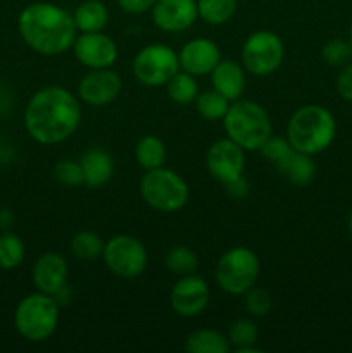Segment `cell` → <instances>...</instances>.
<instances>
[{
    "mask_svg": "<svg viewBox=\"0 0 352 353\" xmlns=\"http://www.w3.org/2000/svg\"><path fill=\"white\" fill-rule=\"evenodd\" d=\"M81 123V100L62 86L40 88L24 109V128L40 145H57Z\"/></svg>",
    "mask_w": 352,
    "mask_h": 353,
    "instance_id": "cell-1",
    "label": "cell"
},
{
    "mask_svg": "<svg viewBox=\"0 0 352 353\" xmlns=\"http://www.w3.org/2000/svg\"><path fill=\"white\" fill-rule=\"evenodd\" d=\"M17 30L31 50L47 57L68 52L78 37L72 14L52 2L24 7L17 17Z\"/></svg>",
    "mask_w": 352,
    "mask_h": 353,
    "instance_id": "cell-2",
    "label": "cell"
},
{
    "mask_svg": "<svg viewBox=\"0 0 352 353\" xmlns=\"http://www.w3.org/2000/svg\"><path fill=\"white\" fill-rule=\"evenodd\" d=\"M337 137V119L326 107L307 103L290 116L286 124V140L293 150L317 155L328 150Z\"/></svg>",
    "mask_w": 352,
    "mask_h": 353,
    "instance_id": "cell-3",
    "label": "cell"
},
{
    "mask_svg": "<svg viewBox=\"0 0 352 353\" xmlns=\"http://www.w3.org/2000/svg\"><path fill=\"white\" fill-rule=\"evenodd\" d=\"M224 133L245 152H255L273 134L269 114L254 100H235L223 117Z\"/></svg>",
    "mask_w": 352,
    "mask_h": 353,
    "instance_id": "cell-4",
    "label": "cell"
},
{
    "mask_svg": "<svg viewBox=\"0 0 352 353\" xmlns=\"http://www.w3.org/2000/svg\"><path fill=\"white\" fill-rule=\"evenodd\" d=\"M61 317V305L47 293H31L24 296L14 312V326L19 336L31 343L48 340L55 333Z\"/></svg>",
    "mask_w": 352,
    "mask_h": 353,
    "instance_id": "cell-5",
    "label": "cell"
},
{
    "mask_svg": "<svg viewBox=\"0 0 352 353\" xmlns=\"http://www.w3.org/2000/svg\"><path fill=\"white\" fill-rule=\"evenodd\" d=\"M140 195L150 209L173 214L186 205L190 188L178 172L162 165L152 171H145L140 179Z\"/></svg>",
    "mask_w": 352,
    "mask_h": 353,
    "instance_id": "cell-6",
    "label": "cell"
},
{
    "mask_svg": "<svg viewBox=\"0 0 352 353\" xmlns=\"http://www.w3.org/2000/svg\"><path fill=\"white\" fill-rule=\"evenodd\" d=\"M261 276V262L257 254L247 247H233L224 252L214 269V279L223 292L230 295H244L255 286Z\"/></svg>",
    "mask_w": 352,
    "mask_h": 353,
    "instance_id": "cell-7",
    "label": "cell"
},
{
    "mask_svg": "<svg viewBox=\"0 0 352 353\" xmlns=\"http://www.w3.org/2000/svg\"><path fill=\"white\" fill-rule=\"evenodd\" d=\"M283 59L285 45L275 31H254L242 45V65L254 76L273 74L282 65Z\"/></svg>",
    "mask_w": 352,
    "mask_h": 353,
    "instance_id": "cell-8",
    "label": "cell"
},
{
    "mask_svg": "<svg viewBox=\"0 0 352 353\" xmlns=\"http://www.w3.org/2000/svg\"><path fill=\"white\" fill-rule=\"evenodd\" d=\"M179 71L178 52L166 43H148L133 59V74L141 85L162 86Z\"/></svg>",
    "mask_w": 352,
    "mask_h": 353,
    "instance_id": "cell-9",
    "label": "cell"
},
{
    "mask_svg": "<svg viewBox=\"0 0 352 353\" xmlns=\"http://www.w3.org/2000/svg\"><path fill=\"white\" fill-rule=\"evenodd\" d=\"M102 261L114 276L133 279L144 274L148 264L145 245L131 234H116L106 241Z\"/></svg>",
    "mask_w": 352,
    "mask_h": 353,
    "instance_id": "cell-10",
    "label": "cell"
},
{
    "mask_svg": "<svg viewBox=\"0 0 352 353\" xmlns=\"http://www.w3.org/2000/svg\"><path fill=\"white\" fill-rule=\"evenodd\" d=\"M209 285L197 274L179 276L169 293V303H171L173 312L185 319L200 316L209 305Z\"/></svg>",
    "mask_w": 352,
    "mask_h": 353,
    "instance_id": "cell-11",
    "label": "cell"
},
{
    "mask_svg": "<svg viewBox=\"0 0 352 353\" xmlns=\"http://www.w3.org/2000/svg\"><path fill=\"white\" fill-rule=\"evenodd\" d=\"M206 165L209 174L216 181L226 185L245 171V150L230 138L214 141L206 155Z\"/></svg>",
    "mask_w": 352,
    "mask_h": 353,
    "instance_id": "cell-12",
    "label": "cell"
},
{
    "mask_svg": "<svg viewBox=\"0 0 352 353\" xmlns=\"http://www.w3.org/2000/svg\"><path fill=\"white\" fill-rule=\"evenodd\" d=\"M72 54L88 69L113 68L117 61V45L104 31L79 33L72 43Z\"/></svg>",
    "mask_w": 352,
    "mask_h": 353,
    "instance_id": "cell-13",
    "label": "cell"
},
{
    "mask_svg": "<svg viewBox=\"0 0 352 353\" xmlns=\"http://www.w3.org/2000/svg\"><path fill=\"white\" fill-rule=\"evenodd\" d=\"M123 81L113 68L90 69L78 85V99L92 107L109 105L119 97Z\"/></svg>",
    "mask_w": 352,
    "mask_h": 353,
    "instance_id": "cell-14",
    "label": "cell"
},
{
    "mask_svg": "<svg viewBox=\"0 0 352 353\" xmlns=\"http://www.w3.org/2000/svg\"><path fill=\"white\" fill-rule=\"evenodd\" d=\"M150 14L152 23L166 33L188 30L199 17L197 0H155Z\"/></svg>",
    "mask_w": 352,
    "mask_h": 353,
    "instance_id": "cell-15",
    "label": "cell"
},
{
    "mask_svg": "<svg viewBox=\"0 0 352 353\" xmlns=\"http://www.w3.org/2000/svg\"><path fill=\"white\" fill-rule=\"evenodd\" d=\"M221 48L209 38H192L178 52L179 69L192 76L211 74L221 61Z\"/></svg>",
    "mask_w": 352,
    "mask_h": 353,
    "instance_id": "cell-16",
    "label": "cell"
},
{
    "mask_svg": "<svg viewBox=\"0 0 352 353\" xmlns=\"http://www.w3.org/2000/svg\"><path fill=\"white\" fill-rule=\"evenodd\" d=\"M69 265L57 252H45L37 259L31 271V279L37 292L54 296L68 285Z\"/></svg>",
    "mask_w": 352,
    "mask_h": 353,
    "instance_id": "cell-17",
    "label": "cell"
},
{
    "mask_svg": "<svg viewBox=\"0 0 352 353\" xmlns=\"http://www.w3.org/2000/svg\"><path fill=\"white\" fill-rule=\"evenodd\" d=\"M83 171V185L99 190L110 181L114 174V161L107 150L100 147H90L79 157Z\"/></svg>",
    "mask_w": 352,
    "mask_h": 353,
    "instance_id": "cell-18",
    "label": "cell"
},
{
    "mask_svg": "<svg viewBox=\"0 0 352 353\" xmlns=\"http://www.w3.org/2000/svg\"><path fill=\"white\" fill-rule=\"evenodd\" d=\"M245 69L235 61L221 59L219 64L211 72V85L216 92L226 97L230 102H235L242 97L245 90Z\"/></svg>",
    "mask_w": 352,
    "mask_h": 353,
    "instance_id": "cell-19",
    "label": "cell"
},
{
    "mask_svg": "<svg viewBox=\"0 0 352 353\" xmlns=\"http://www.w3.org/2000/svg\"><path fill=\"white\" fill-rule=\"evenodd\" d=\"M275 165L283 178H286L292 185L300 186V188L309 186L316 178V162L313 161V155L293 150V148L289 155H285Z\"/></svg>",
    "mask_w": 352,
    "mask_h": 353,
    "instance_id": "cell-20",
    "label": "cell"
},
{
    "mask_svg": "<svg viewBox=\"0 0 352 353\" xmlns=\"http://www.w3.org/2000/svg\"><path fill=\"white\" fill-rule=\"evenodd\" d=\"M109 9L102 0H83L72 12V19L79 33L104 31L109 24Z\"/></svg>",
    "mask_w": 352,
    "mask_h": 353,
    "instance_id": "cell-21",
    "label": "cell"
},
{
    "mask_svg": "<svg viewBox=\"0 0 352 353\" xmlns=\"http://www.w3.org/2000/svg\"><path fill=\"white\" fill-rule=\"evenodd\" d=\"M183 348L188 353H228L231 345L228 336H224L219 331L202 327L186 336Z\"/></svg>",
    "mask_w": 352,
    "mask_h": 353,
    "instance_id": "cell-22",
    "label": "cell"
},
{
    "mask_svg": "<svg viewBox=\"0 0 352 353\" xmlns=\"http://www.w3.org/2000/svg\"><path fill=\"white\" fill-rule=\"evenodd\" d=\"M228 341L237 353H261L255 345L259 340L257 324L247 317L233 321L228 327Z\"/></svg>",
    "mask_w": 352,
    "mask_h": 353,
    "instance_id": "cell-23",
    "label": "cell"
},
{
    "mask_svg": "<svg viewBox=\"0 0 352 353\" xmlns=\"http://www.w3.org/2000/svg\"><path fill=\"white\" fill-rule=\"evenodd\" d=\"M166 155L168 152H166L164 141L155 134H145L137 141V147H135V159L145 171L162 168L166 162Z\"/></svg>",
    "mask_w": 352,
    "mask_h": 353,
    "instance_id": "cell-24",
    "label": "cell"
},
{
    "mask_svg": "<svg viewBox=\"0 0 352 353\" xmlns=\"http://www.w3.org/2000/svg\"><path fill=\"white\" fill-rule=\"evenodd\" d=\"M166 88H168L169 99L178 105H188V103L195 102L197 95H199V83H197L195 76L182 71V69L166 83Z\"/></svg>",
    "mask_w": 352,
    "mask_h": 353,
    "instance_id": "cell-25",
    "label": "cell"
},
{
    "mask_svg": "<svg viewBox=\"0 0 352 353\" xmlns=\"http://www.w3.org/2000/svg\"><path fill=\"white\" fill-rule=\"evenodd\" d=\"M199 17L211 26L226 24L237 12V0H197Z\"/></svg>",
    "mask_w": 352,
    "mask_h": 353,
    "instance_id": "cell-26",
    "label": "cell"
},
{
    "mask_svg": "<svg viewBox=\"0 0 352 353\" xmlns=\"http://www.w3.org/2000/svg\"><path fill=\"white\" fill-rule=\"evenodd\" d=\"M104 247H106V241L99 234L88 230L78 231L71 240V254L85 262L102 259Z\"/></svg>",
    "mask_w": 352,
    "mask_h": 353,
    "instance_id": "cell-27",
    "label": "cell"
},
{
    "mask_svg": "<svg viewBox=\"0 0 352 353\" xmlns=\"http://www.w3.org/2000/svg\"><path fill=\"white\" fill-rule=\"evenodd\" d=\"M230 100L226 97L221 95L219 92H216L214 88L204 90L199 92L195 99V109L199 112V116H202L207 121H217L226 116L228 109H230Z\"/></svg>",
    "mask_w": 352,
    "mask_h": 353,
    "instance_id": "cell-28",
    "label": "cell"
},
{
    "mask_svg": "<svg viewBox=\"0 0 352 353\" xmlns=\"http://www.w3.org/2000/svg\"><path fill=\"white\" fill-rule=\"evenodd\" d=\"M166 268L176 276H188L195 274L199 269V257L192 248L185 247V245H176L168 250L164 257Z\"/></svg>",
    "mask_w": 352,
    "mask_h": 353,
    "instance_id": "cell-29",
    "label": "cell"
},
{
    "mask_svg": "<svg viewBox=\"0 0 352 353\" xmlns=\"http://www.w3.org/2000/svg\"><path fill=\"white\" fill-rule=\"evenodd\" d=\"M24 243L17 234L3 233L0 236V269L12 271L19 268L24 261Z\"/></svg>",
    "mask_w": 352,
    "mask_h": 353,
    "instance_id": "cell-30",
    "label": "cell"
},
{
    "mask_svg": "<svg viewBox=\"0 0 352 353\" xmlns=\"http://www.w3.org/2000/svg\"><path fill=\"white\" fill-rule=\"evenodd\" d=\"M244 305L252 317H266L273 309V296L266 288L252 286L244 293Z\"/></svg>",
    "mask_w": 352,
    "mask_h": 353,
    "instance_id": "cell-31",
    "label": "cell"
},
{
    "mask_svg": "<svg viewBox=\"0 0 352 353\" xmlns=\"http://www.w3.org/2000/svg\"><path fill=\"white\" fill-rule=\"evenodd\" d=\"M321 57L326 64L331 68H342L347 62L352 61V48L349 45V40H342V38H333V40L326 41L321 50Z\"/></svg>",
    "mask_w": 352,
    "mask_h": 353,
    "instance_id": "cell-32",
    "label": "cell"
},
{
    "mask_svg": "<svg viewBox=\"0 0 352 353\" xmlns=\"http://www.w3.org/2000/svg\"><path fill=\"white\" fill-rule=\"evenodd\" d=\"M55 179L61 185L69 186V188H76V186L83 185V171L79 161H72V159H62L55 164L54 168Z\"/></svg>",
    "mask_w": 352,
    "mask_h": 353,
    "instance_id": "cell-33",
    "label": "cell"
},
{
    "mask_svg": "<svg viewBox=\"0 0 352 353\" xmlns=\"http://www.w3.org/2000/svg\"><path fill=\"white\" fill-rule=\"evenodd\" d=\"M290 150H292V145L286 140V137H278V134H271L259 148L262 157L273 164H278L285 155L290 154Z\"/></svg>",
    "mask_w": 352,
    "mask_h": 353,
    "instance_id": "cell-34",
    "label": "cell"
},
{
    "mask_svg": "<svg viewBox=\"0 0 352 353\" xmlns=\"http://www.w3.org/2000/svg\"><path fill=\"white\" fill-rule=\"evenodd\" d=\"M338 69L340 71H338L337 81H335L338 95L347 102H352V61Z\"/></svg>",
    "mask_w": 352,
    "mask_h": 353,
    "instance_id": "cell-35",
    "label": "cell"
},
{
    "mask_svg": "<svg viewBox=\"0 0 352 353\" xmlns=\"http://www.w3.org/2000/svg\"><path fill=\"white\" fill-rule=\"evenodd\" d=\"M154 3L155 0H117V6L121 7V10L131 14V16H140V14L148 12V10H152Z\"/></svg>",
    "mask_w": 352,
    "mask_h": 353,
    "instance_id": "cell-36",
    "label": "cell"
},
{
    "mask_svg": "<svg viewBox=\"0 0 352 353\" xmlns=\"http://www.w3.org/2000/svg\"><path fill=\"white\" fill-rule=\"evenodd\" d=\"M224 190H226V195L230 196V199L240 200L248 195V181L245 179V176L242 174L238 176V178L228 181L226 185H224Z\"/></svg>",
    "mask_w": 352,
    "mask_h": 353,
    "instance_id": "cell-37",
    "label": "cell"
},
{
    "mask_svg": "<svg viewBox=\"0 0 352 353\" xmlns=\"http://www.w3.org/2000/svg\"><path fill=\"white\" fill-rule=\"evenodd\" d=\"M12 155H14L12 145H9L7 141H3L2 138H0V164H2V162H9L10 159H12Z\"/></svg>",
    "mask_w": 352,
    "mask_h": 353,
    "instance_id": "cell-38",
    "label": "cell"
},
{
    "mask_svg": "<svg viewBox=\"0 0 352 353\" xmlns=\"http://www.w3.org/2000/svg\"><path fill=\"white\" fill-rule=\"evenodd\" d=\"M10 223H12V214L7 212V210H0V224L7 228Z\"/></svg>",
    "mask_w": 352,
    "mask_h": 353,
    "instance_id": "cell-39",
    "label": "cell"
},
{
    "mask_svg": "<svg viewBox=\"0 0 352 353\" xmlns=\"http://www.w3.org/2000/svg\"><path fill=\"white\" fill-rule=\"evenodd\" d=\"M347 228H349V233L352 234V212H351V216H349V221H347Z\"/></svg>",
    "mask_w": 352,
    "mask_h": 353,
    "instance_id": "cell-40",
    "label": "cell"
},
{
    "mask_svg": "<svg viewBox=\"0 0 352 353\" xmlns=\"http://www.w3.org/2000/svg\"><path fill=\"white\" fill-rule=\"evenodd\" d=\"M349 45H351V48H352V24H351V30H349Z\"/></svg>",
    "mask_w": 352,
    "mask_h": 353,
    "instance_id": "cell-41",
    "label": "cell"
},
{
    "mask_svg": "<svg viewBox=\"0 0 352 353\" xmlns=\"http://www.w3.org/2000/svg\"><path fill=\"white\" fill-rule=\"evenodd\" d=\"M3 107H7V103H6V102H3V103H2V100H0V110H2V109H3Z\"/></svg>",
    "mask_w": 352,
    "mask_h": 353,
    "instance_id": "cell-42",
    "label": "cell"
},
{
    "mask_svg": "<svg viewBox=\"0 0 352 353\" xmlns=\"http://www.w3.org/2000/svg\"><path fill=\"white\" fill-rule=\"evenodd\" d=\"M0 210H2V207H0Z\"/></svg>",
    "mask_w": 352,
    "mask_h": 353,
    "instance_id": "cell-43",
    "label": "cell"
}]
</instances>
